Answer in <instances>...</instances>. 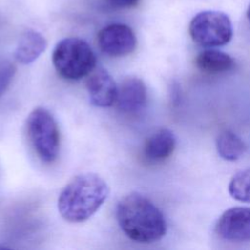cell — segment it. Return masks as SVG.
I'll return each instance as SVG.
<instances>
[{"mask_svg":"<svg viewBox=\"0 0 250 250\" xmlns=\"http://www.w3.org/2000/svg\"><path fill=\"white\" fill-rule=\"evenodd\" d=\"M116 218L122 231L137 242H155L167 230L162 212L151 200L139 192H132L118 202Z\"/></svg>","mask_w":250,"mask_h":250,"instance_id":"obj_1","label":"cell"},{"mask_svg":"<svg viewBox=\"0 0 250 250\" xmlns=\"http://www.w3.org/2000/svg\"><path fill=\"white\" fill-rule=\"evenodd\" d=\"M109 194L106 182L97 174L83 173L75 176L61 191L58 209L70 223H81L91 218Z\"/></svg>","mask_w":250,"mask_h":250,"instance_id":"obj_2","label":"cell"},{"mask_svg":"<svg viewBox=\"0 0 250 250\" xmlns=\"http://www.w3.org/2000/svg\"><path fill=\"white\" fill-rule=\"evenodd\" d=\"M52 61L57 72L67 80H79L88 76L97 62L89 44L76 37L61 40L53 51Z\"/></svg>","mask_w":250,"mask_h":250,"instance_id":"obj_3","label":"cell"},{"mask_svg":"<svg viewBox=\"0 0 250 250\" xmlns=\"http://www.w3.org/2000/svg\"><path fill=\"white\" fill-rule=\"evenodd\" d=\"M26 131L38 157L46 163L54 162L60 151V131L51 112L44 107L34 108L27 116Z\"/></svg>","mask_w":250,"mask_h":250,"instance_id":"obj_4","label":"cell"},{"mask_svg":"<svg viewBox=\"0 0 250 250\" xmlns=\"http://www.w3.org/2000/svg\"><path fill=\"white\" fill-rule=\"evenodd\" d=\"M188 31L196 44L207 48L228 44L233 34L230 19L219 11H202L196 14L190 21Z\"/></svg>","mask_w":250,"mask_h":250,"instance_id":"obj_5","label":"cell"},{"mask_svg":"<svg viewBox=\"0 0 250 250\" xmlns=\"http://www.w3.org/2000/svg\"><path fill=\"white\" fill-rule=\"evenodd\" d=\"M100 49L110 57H123L134 52L137 38L132 28L123 23H112L98 34Z\"/></svg>","mask_w":250,"mask_h":250,"instance_id":"obj_6","label":"cell"},{"mask_svg":"<svg viewBox=\"0 0 250 250\" xmlns=\"http://www.w3.org/2000/svg\"><path fill=\"white\" fill-rule=\"evenodd\" d=\"M217 234L229 241H250V207L235 206L226 210L216 224Z\"/></svg>","mask_w":250,"mask_h":250,"instance_id":"obj_7","label":"cell"},{"mask_svg":"<svg viewBox=\"0 0 250 250\" xmlns=\"http://www.w3.org/2000/svg\"><path fill=\"white\" fill-rule=\"evenodd\" d=\"M87 90L91 103L99 107H108L116 102L117 90L113 78L102 67H95L88 75Z\"/></svg>","mask_w":250,"mask_h":250,"instance_id":"obj_8","label":"cell"},{"mask_svg":"<svg viewBox=\"0 0 250 250\" xmlns=\"http://www.w3.org/2000/svg\"><path fill=\"white\" fill-rule=\"evenodd\" d=\"M117 108L124 113L133 114L140 111L146 103V87L136 76L126 77L117 90Z\"/></svg>","mask_w":250,"mask_h":250,"instance_id":"obj_9","label":"cell"},{"mask_svg":"<svg viewBox=\"0 0 250 250\" xmlns=\"http://www.w3.org/2000/svg\"><path fill=\"white\" fill-rule=\"evenodd\" d=\"M176 147V137L169 129H160L146 141L143 153L145 158L153 163L161 162L171 156Z\"/></svg>","mask_w":250,"mask_h":250,"instance_id":"obj_10","label":"cell"},{"mask_svg":"<svg viewBox=\"0 0 250 250\" xmlns=\"http://www.w3.org/2000/svg\"><path fill=\"white\" fill-rule=\"evenodd\" d=\"M47 40L38 31L25 30L20 37L15 50V59L21 64L33 62L46 50Z\"/></svg>","mask_w":250,"mask_h":250,"instance_id":"obj_11","label":"cell"},{"mask_svg":"<svg viewBox=\"0 0 250 250\" xmlns=\"http://www.w3.org/2000/svg\"><path fill=\"white\" fill-rule=\"evenodd\" d=\"M195 65L203 72L218 74L230 70L234 66V60L225 52L207 49L196 56Z\"/></svg>","mask_w":250,"mask_h":250,"instance_id":"obj_12","label":"cell"},{"mask_svg":"<svg viewBox=\"0 0 250 250\" xmlns=\"http://www.w3.org/2000/svg\"><path fill=\"white\" fill-rule=\"evenodd\" d=\"M216 149L223 159L235 161L245 153L246 145L234 132L230 130H224L216 139Z\"/></svg>","mask_w":250,"mask_h":250,"instance_id":"obj_13","label":"cell"},{"mask_svg":"<svg viewBox=\"0 0 250 250\" xmlns=\"http://www.w3.org/2000/svg\"><path fill=\"white\" fill-rule=\"evenodd\" d=\"M229 192L235 200L250 203V168L232 176L229 184Z\"/></svg>","mask_w":250,"mask_h":250,"instance_id":"obj_14","label":"cell"},{"mask_svg":"<svg viewBox=\"0 0 250 250\" xmlns=\"http://www.w3.org/2000/svg\"><path fill=\"white\" fill-rule=\"evenodd\" d=\"M16 73V66L10 62H4L0 64V98L6 92Z\"/></svg>","mask_w":250,"mask_h":250,"instance_id":"obj_15","label":"cell"},{"mask_svg":"<svg viewBox=\"0 0 250 250\" xmlns=\"http://www.w3.org/2000/svg\"><path fill=\"white\" fill-rule=\"evenodd\" d=\"M113 6L118 8H132L138 5L140 0H108Z\"/></svg>","mask_w":250,"mask_h":250,"instance_id":"obj_16","label":"cell"},{"mask_svg":"<svg viewBox=\"0 0 250 250\" xmlns=\"http://www.w3.org/2000/svg\"><path fill=\"white\" fill-rule=\"evenodd\" d=\"M247 19H248V21L250 23V4H249L248 9H247Z\"/></svg>","mask_w":250,"mask_h":250,"instance_id":"obj_17","label":"cell"}]
</instances>
